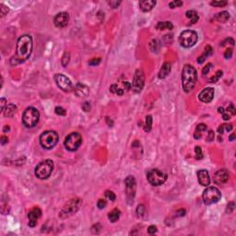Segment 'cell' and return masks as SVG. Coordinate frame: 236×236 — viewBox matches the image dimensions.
<instances>
[{
	"instance_id": "6da1fadb",
	"label": "cell",
	"mask_w": 236,
	"mask_h": 236,
	"mask_svg": "<svg viewBox=\"0 0 236 236\" xmlns=\"http://www.w3.org/2000/svg\"><path fill=\"white\" fill-rule=\"evenodd\" d=\"M32 38L29 35L25 34L20 36L17 42L15 55L10 59V64L12 66H17L28 60L32 55Z\"/></svg>"
},
{
	"instance_id": "7a4b0ae2",
	"label": "cell",
	"mask_w": 236,
	"mask_h": 236,
	"mask_svg": "<svg viewBox=\"0 0 236 236\" xmlns=\"http://www.w3.org/2000/svg\"><path fill=\"white\" fill-rule=\"evenodd\" d=\"M197 80V70L191 65H185L182 71V85L185 92L191 91Z\"/></svg>"
},
{
	"instance_id": "3957f363",
	"label": "cell",
	"mask_w": 236,
	"mask_h": 236,
	"mask_svg": "<svg viewBox=\"0 0 236 236\" xmlns=\"http://www.w3.org/2000/svg\"><path fill=\"white\" fill-rule=\"evenodd\" d=\"M53 169H54V162H53V161L45 160L37 164V166L35 167L34 173L37 178L44 180L50 177L53 172Z\"/></svg>"
},
{
	"instance_id": "277c9868",
	"label": "cell",
	"mask_w": 236,
	"mask_h": 236,
	"mask_svg": "<svg viewBox=\"0 0 236 236\" xmlns=\"http://www.w3.org/2000/svg\"><path fill=\"white\" fill-rule=\"evenodd\" d=\"M39 111L34 107H28L22 114V123L26 127L32 128L39 122Z\"/></svg>"
},
{
	"instance_id": "5b68a950",
	"label": "cell",
	"mask_w": 236,
	"mask_h": 236,
	"mask_svg": "<svg viewBox=\"0 0 236 236\" xmlns=\"http://www.w3.org/2000/svg\"><path fill=\"white\" fill-rule=\"evenodd\" d=\"M197 33L195 31H192V29H186V31L182 32L178 39L181 46L185 47V48H190V47L194 46L197 43Z\"/></svg>"
},
{
	"instance_id": "8992f818",
	"label": "cell",
	"mask_w": 236,
	"mask_h": 236,
	"mask_svg": "<svg viewBox=\"0 0 236 236\" xmlns=\"http://www.w3.org/2000/svg\"><path fill=\"white\" fill-rule=\"evenodd\" d=\"M58 134L55 131H45L40 136V144L44 149L51 150L53 149L58 142Z\"/></svg>"
},
{
	"instance_id": "52a82bcc",
	"label": "cell",
	"mask_w": 236,
	"mask_h": 236,
	"mask_svg": "<svg viewBox=\"0 0 236 236\" xmlns=\"http://www.w3.org/2000/svg\"><path fill=\"white\" fill-rule=\"evenodd\" d=\"M81 204H82V200L80 198H73L71 200H69V201L63 206L60 213H59V216H60L62 219H66V218L72 216L79 209Z\"/></svg>"
},
{
	"instance_id": "ba28073f",
	"label": "cell",
	"mask_w": 236,
	"mask_h": 236,
	"mask_svg": "<svg viewBox=\"0 0 236 236\" xmlns=\"http://www.w3.org/2000/svg\"><path fill=\"white\" fill-rule=\"evenodd\" d=\"M147 179L152 185H161L167 180V174L159 169H151L147 173Z\"/></svg>"
},
{
	"instance_id": "9c48e42d",
	"label": "cell",
	"mask_w": 236,
	"mask_h": 236,
	"mask_svg": "<svg viewBox=\"0 0 236 236\" xmlns=\"http://www.w3.org/2000/svg\"><path fill=\"white\" fill-rule=\"evenodd\" d=\"M82 143V137L79 133L72 132L67 136L64 140V145L69 151H76Z\"/></svg>"
},
{
	"instance_id": "30bf717a",
	"label": "cell",
	"mask_w": 236,
	"mask_h": 236,
	"mask_svg": "<svg viewBox=\"0 0 236 236\" xmlns=\"http://www.w3.org/2000/svg\"><path fill=\"white\" fill-rule=\"evenodd\" d=\"M203 201L206 205H211L217 203L221 197V193L217 187L209 186L206 187L202 195Z\"/></svg>"
},
{
	"instance_id": "8fae6325",
	"label": "cell",
	"mask_w": 236,
	"mask_h": 236,
	"mask_svg": "<svg viewBox=\"0 0 236 236\" xmlns=\"http://www.w3.org/2000/svg\"><path fill=\"white\" fill-rule=\"evenodd\" d=\"M54 79H55V81L56 85L63 91L70 92V91H72L74 90L71 80H70L67 76H65L63 74H55V77H54Z\"/></svg>"
},
{
	"instance_id": "7c38bea8",
	"label": "cell",
	"mask_w": 236,
	"mask_h": 236,
	"mask_svg": "<svg viewBox=\"0 0 236 236\" xmlns=\"http://www.w3.org/2000/svg\"><path fill=\"white\" fill-rule=\"evenodd\" d=\"M145 83V77L142 70L138 69L136 70L133 78V84H132V90L134 92L138 93L142 91Z\"/></svg>"
},
{
	"instance_id": "4fadbf2b",
	"label": "cell",
	"mask_w": 236,
	"mask_h": 236,
	"mask_svg": "<svg viewBox=\"0 0 236 236\" xmlns=\"http://www.w3.org/2000/svg\"><path fill=\"white\" fill-rule=\"evenodd\" d=\"M126 184V194L128 200H133L136 195V189H137V183H136L135 177L132 175L127 176L125 180Z\"/></svg>"
},
{
	"instance_id": "5bb4252c",
	"label": "cell",
	"mask_w": 236,
	"mask_h": 236,
	"mask_svg": "<svg viewBox=\"0 0 236 236\" xmlns=\"http://www.w3.org/2000/svg\"><path fill=\"white\" fill-rule=\"evenodd\" d=\"M214 98V88L209 87L206 88L204 90L198 94V99L199 101H201L202 103H210Z\"/></svg>"
},
{
	"instance_id": "9a60e30c",
	"label": "cell",
	"mask_w": 236,
	"mask_h": 236,
	"mask_svg": "<svg viewBox=\"0 0 236 236\" xmlns=\"http://www.w3.org/2000/svg\"><path fill=\"white\" fill-rule=\"evenodd\" d=\"M69 22V15L67 12H60L55 15L54 19V23L57 28L66 27Z\"/></svg>"
},
{
	"instance_id": "2e32d148",
	"label": "cell",
	"mask_w": 236,
	"mask_h": 236,
	"mask_svg": "<svg viewBox=\"0 0 236 236\" xmlns=\"http://www.w3.org/2000/svg\"><path fill=\"white\" fill-rule=\"evenodd\" d=\"M229 172L226 169H221L219 171H217L214 174V183H216L217 185H223L225 183L228 182L229 180Z\"/></svg>"
},
{
	"instance_id": "e0dca14e",
	"label": "cell",
	"mask_w": 236,
	"mask_h": 236,
	"mask_svg": "<svg viewBox=\"0 0 236 236\" xmlns=\"http://www.w3.org/2000/svg\"><path fill=\"white\" fill-rule=\"evenodd\" d=\"M42 216V211L39 208H34L32 210H31L28 214L29 218V227H35L37 225V221Z\"/></svg>"
},
{
	"instance_id": "ac0fdd59",
	"label": "cell",
	"mask_w": 236,
	"mask_h": 236,
	"mask_svg": "<svg viewBox=\"0 0 236 236\" xmlns=\"http://www.w3.org/2000/svg\"><path fill=\"white\" fill-rule=\"evenodd\" d=\"M197 179L199 184L203 186H209L210 184V177L206 170H200L197 172Z\"/></svg>"
},
{
	"instance_id": "d6986e66",
	"label": "cell",
	"mask_w": 236,
	"mask_h": 236,
	"mask_svg": "<svg viewBox=\"0 0 236 236\" xmlns=\"http://www.w3.org/2000/svg\"><path fill=\"white\" fill-rule=\"evenodd\" d=\"M74 92L78 97H86L88 96V92H90V90H88V88L86 85L78 83L74 88Z\"/></svg>"
},
{
	"instance_id": "ffe728a7",
	"label": "cell",
	"mask_w": 236,
	"mask_h": 236,
	"mask_svg": "<svg viewBox=\"0 0 236 236\" xmlns=\"http://www.w3.org/2000/svg\"><path fill=\"white\" fill-rule=\"evenodd\" d=\"M155 5L156 1L154 0H144V1L139 2V8L143 12H149L155 7Z\"/></svg>"
},
{
	"instance_id": "44dd1931",
	"label": "cell",
	"mask_w": 236,
	"mask_h": 236,
	"mask_svg": "<svg viewBox=\"0 0 236 236\" xmlns=\"http://www.w3.org/2000/svg\"><path fill=\"white\" fill-rule=\"evenodd\" d=\"M170 72H171V64L168 63V62H165L162 65L160 72H159V78H160V79H165L166 77H168Z\"/></svg>"
},
{
	"instance_id": "7402d4cb",
	"label": "cell",
	"mask_w": 236,
	"mask_h": 236,
	"mask_svg": "<svg viewBox=\"0 0 236 236\" xmlns=\"http://www.w3.org/2000/svg\"><path fill=\"white\" fill-rule=\"evenodd\" d=\"M16 111H17V106L13 103H8L6 106V108L3 112H4V115L6 117H12L16 114Z\"/></svg>"
},
{
	"instance_id": "603a6c76",
	"label": "cell",
	"mask_w": 236,
	"mask_h": 236,
	"mask_svg": "<svg viewBox=\"0 0 236 236\" xmlns=\"http://www.w3.org/2000/svg\"><path fill=\"white\" fill-rule=\"evenodd\" d=\"M156 29H160V31H163V29H169V31H171V29H173V25L170 21H160L157 23Z\"/></svg>"
},
{
	"instance_id": "cb8c5ba5",
	"label": "cell",
	"mask_w": 236,
	"mask_h": 236,
	"mask_svg": "<svg viewBox=\"0 0 236 236\" xmlns=\"http://www.w3.org/2000/svg\"><path fill=\"white\" fill-rule=\"evenodd\" d=\"M211 54H212V48L211 47L209 46V45H208L205 48V50H204V52H203V54H202V55L201 56H199L198 58H197V63L198 64H202L206 58H208L209 55H211Z\"/></svg>"
},
{
	"instance_id": "d4e9b609",
	"label": "cell",
	"mask_w": 236,
	"mask_h": 236,
	"mask_svg": "<svg viewBox=\"0 0 236 236\" xmlns=\"http://www.w3.org/2000/svg\"><path fill=\"white\" fill-rule=\"evenodd\" d=\"M206 130V126L205 125V124H199V125H197L196 130H195V133H194L195 138H197V139L200 138L202 136V132H204Z\"/></svg>"
},
{
	"instance_id": "484cf974",
	"label": "cell",
	"mask_w": 236,
	"mask_h": 236,
	"mask_svg": "<svg viewBox=\"0 0 236 236\" xmlns=\"http://www.w3.org/2000/svg\"><path fill=\"white\" fill-rule=\"evenodd\" d=\"M186 17L188 18V19H190V24H194V23H196L198 19H199V17L197 13V11H195V10H188L186 11V13H185Z\"/></svg>"
},
{
	"instance_id": "4316f807",
	"label": "cell",
	"mask_w": 236,
	"mask_h": 236,
	"mask_svg": "<svg viewBox=\"0 0 236 236\" xmlns=\"http://www.w3.org/2000/svg\"><path fill=\"white\" fill-rule=\"evenodd\" d=\"M120 213H121L120 210L117 209L112 210L111 212H109V214H108V219L110 220L111 222H115L120 218Z\"/></svg>"
},
{
	"instance_id": "83f0119b",
	"label": "cell",
	"mask_w": 236,
	"mask_h": 236,
	"mask_svg": "<svg viewBox=\"0 0 236 236\" xmlns=\"http://www.w3.org/2000/svg\"><path fill=\"white\" fill-rule=\"evenodd\" d=\"M216 19L219 22H226L230 19V14L227 11H221L216 15Z\"/></svg>"
},
{
	"instance_id": "f1b7e54d",
	"label": "cell",
	"mask_w": 236,
	"mask_h": 236,
	"mask_svg": "<svg viewBox=\"0 0 236 236\" xmlns=\"http://www.w3.org/2000/svg\"><path fill=\"white\" fill-rule=\"evenodd\" d=\"M151 126H152V117L151 115H147L146 121H145V126H144L145 131L150 132L151 130Z\"/></svg>"
},
{
	"instance_id": "f546056e",
	"label": "cell",
	"mask_w": 236,
	"mask_h": 236,
	"mask_svg": "<svg viewBox=\"0 0 236 236\" xmlns=\"http://www.w3.org/2000/svg\"><path fill=\"white\" fill-rule=\"evenodd\" d=\"M110 91H111V92L117 94L118 96H122L123 94H124V91L122 90V88H120L119 87H118L116 84L111 85V87H110Z\"/></svg>"
},
{
	"instance_id": "4dcf8cb0",
	"label": "cell",
	"mask_w": 236,
	"mask_h": 236,
	"mask_svg": "<svg viewBox=\"0 0 236 236\" xmlns=\"http://www.w3.org/2000/svg\"><path fill=\"white\" fill-rule=\"evenodd\" d=\"M221 76H222V71H221V70H218V71L216 72V74L209 79V82H212V83H214V82H217L218 80L221 79Z\"/></svg>"
},
{
	"instance_id": "1f68e13d",
	"label": "cell",
	"mask_w": 236,
	"mask_h": 236,
	"mask_svg": "<svg viewBox=\"0 0 236 236\" xmlns=\"http://www.w3.org/2000/svg\"><path fill=\"white\" fill-rule=\"evenodd\" d=\"M104 196H105L106 198H108L109 200H111V201H114L115 198H116V196L114 195V192H112V191H110V190L105 191Z\"/></svg>"
},
{
	"instance_id": "d6a6232c",
	"label": "cell",
	"mask_w": 236,
	"mask_h": 236,
	"mask_svg": "<svg viewBox=\"0 0 236 236\" xmlns=\"http://www.w3.org/2000/svg\"><path fill=\"white\" fill-rule=\"evenodd\" d=\"M195 151H196V159L197 160H200V159L203 158V152H202L201 147L197 146L196 148H195Z\"/></svg>"
},
{
	"instance_id": "836d02e7",
	"label": "cell",
	"mask_w": 236,
	"mask_h": 236,
	"mask_svg": "<svg viewBox=\"0 0 236 236\" xmlns=\"http://www.w3.org/2000/svg\"><path fill=\"white\" fill-rule=\"evenodd\" d=\"M0 11H1V17H4L9 12V8L4 4H0Z\"/></svg>"
},
{
	"instance_id": "e575fe53",
	"label": "cell",
	"mask_w": 236,
	"mask_h": 236,
	"mask_svg": "<svg viewBox=\"0 0 236 236\" xmlns=\"http://www.w3.org/2000/svg\"><path fill=\"white\" fill-rule=\"evenodd\" d=\"M106 206H107V201H106L105 199L101 198V199H99V200H98V202H97V206H98V208H99L100 209H104Z\"/></svg>"
},
{
	"instance_id": "d590c367",
	"label": "cell",
	"mask_w": 236,
	"mask_h": 236,
	"mask_svg": "<svg viewBox=\"0 0 236 236\" xmlns=\"http://www.w3.org/2000/svg\"><path fill=\"white\" fill-rule=\"evenodd\" d=\"M226 111H227L226 113H227L228 114H230V115H235V114H236L235 107H234V105H233L232 103H231V104H230V105L228 106V108H227Z\"/></svg>"
},
{
	"instance_id": "8d00e7d4",
	"label": "cell",
	"mask_w": 236,
	"mask_h": 236,
	"mask_svg": "<svg viewBox=\"0 0 236 236\" xmlns=\"http://www.w3.org/2000/svg\"><path fill=\"white\" fill-rule=\"evenodd\" d=\"M69 62V53L66 52L64 54V56L62 57V65L64 67H67V65Z\"/></svg>"
},
{
	"instance_id": "74e56055",
	"label": "cell",
	"mask_w": 236,
	"mask_h": 236,
	"mask_svg": "<svg viewBox=\"0 0 236 236\" xmlns=\"http://www.w3.org/2000/svg\"><path fill=\"white\" fill-rule=\"evenodd\" d=\"M182 5H183V2H182V1H179V0H174V1L170 2L169 7H170L171 8H174L181 7Z\"/></svg>"
},
{
	"instance_id": "f35d334b",
	"label": "cell",
	"mask_w": 236,
	"mask_h": 236,
	"mask_svg": "<svg viewBox=\"0 0 236 236\" xmlns=\"http://www.w3.org/2000/svg\"><path fill=\"white\" fill-rule=\"evenodd\" d=\"M55 111V114H58V115H66L67 114V111L65 110L64 108L60 107V106H56Z\"/></svg>"
},
{
	"instance_id": "ab89813d",
	"label": "cell",
	"mask_w": 236,
	"mask_h": 236,
	"mask_svg": "<svg viewBox=\"0 0 236 236\" xmlns=\"http://www.w3.org/2000/svg\"><path fill=\"white\" fill-rule=\"evenodd\" d=\"M227 4H228L227 1H212L210 3V5L213 6V7H224Z\"/></svg>"
},
{
	"instance_id": "60d3db41",
	"label": "cell",
	"mask_w": 236,
	"mask_h": 236,
	"mask_svg": "<svg viewBox=\"0 0 236 236\" xmlns=\"http://www.w3.org/2000/svg\"><path fill=\"white\" fill-rule=\"evenodd\" d=\"M137 214L138 217H142L145 214V206L143 205H139L137 209Z\"/></svg>"
},
{
	"instance_id": "b9f144b4",
	"label": "cell",
	"mask_w": 236,
	"mask_h": 236,
	"mask_svg": "<svg viewBox=\"0 0 236 236\" xmlns=\"http://www.w3.org/2000/svg\"><path fill=\"white\" fill-rule=\"evenodd\" d=\"M81 107H82V109H83L84 112H90L91 109V103H88V102H85V103H82Z\"/></svg>"
},
{
	"instance_id": "7bdbcfd3",
	"label": "cell",
	"mask_w": 236,
	"mask_h": 236,
	"mask_svg": "<svg viewBox=\"0 0 236 236\" xmlns=\"http://www.w3.org/2000/svg\"><path fill=\"white\" fill-rule=\"evenodd\" d=\"M211 67H212V64L211 63H209L208 65H206V66L203 68V70H202V74L205 76V75H206V74H209V70L211 69Z\"/></svg>"
},
{
	"instance_id": "ee69618b",
	"label": "cell",
	"mask_w": 236,
	"mask_h": 236,
	"mask_svg": "<svg viewBox=\"0 0 236 236\" xmlns=\"http://www.w3.org/2000/svg\"><path fill=\"white\" fill-rule=\"evenodd\" d=\"M100 63H101V58H94L88 62V65H90V66H97Z\"/></svg>"
},
{
	"instance_id": "f6af8a7d",
	"label": "cell",
	"mask_w": 236,
	"mask_h": 236,
	"mask_svg": "<svg viewBox=\"0 0 236 236\" xmlns=\"http://www.w3.org/2000/svg\"><path fill=\"white\" fill-rule=\"evenodd\" d=\"M234 203L233 202H230L227 206V209H226V212L227 213H232V212L233 211L234 209Z\"/></svg>"
},
{
	"instance_id": "bcb514c9",
	"label": "cell",
	"mask_w": 236,
	"mask_h": 236,
	"mask_svg": "<svg viewBox=\"0 0 236 236\" xmlns=\"http://www.w3.org/2000/svg\"><path fill=\"white\" fill-rule=\"evenodd\" d=\"M232 56V48H228L225 52V54H224V57L226 59H230Z\"/></svg>"
},
{
	"instance_id": "7dc6e473",
	"label": "cell",
	"mask_w": 236,
	"mask_h": 236,
	"mask_svg": "<svg viewBox=\"0 0 236 236\" xmlns=\"http://www.w3.org/2000/svg\"><path fill=\"white\" fill-rule=\"evenodd\" d=\"M0 104H1V111L3 112L6 108V106L8 105L7 100H6L5 98H1V100H0Z\"/></svg>"
},
{
	"instance_id": "c3c4849f",
	"label": "cell",
	"mask_w": 236,
	"mask_h": 236,
	"mask_svg": "<svg viewBox=\"0 0 236 236\" xmlns=\"http://www.w3.org/2000/svg\"><path fill=\"white\" fill-rule=\"evenodd\" d=\"M206 140L209 141V142H210V141L212 140H214V132L210 130L208 134V136H206Z\"/></svg>"
},
{
	"instance_id": "681fc988",
	"label": "cell",
	"mask_w": 236,
	"mask_h": 236,
	"mask_svg": "<svg viewBox=\"0 0 236 236\" xmlns=\"http://www.w3.org/2000/svg\"><path fill=\"white\" fill-rule=\"evenodd\" d=\"M156 232H157V228L154 225H151V226H150L149 228H148V233L153 234V233H155Z\"/></svg>"
},
{
	"instance_id": "f907efd6",
	"label": "cell",
	"mask_w": 236,
	"mask_h": 236,
	"mask_svg": "<svg viewBox=\"0 0 236 236\" xmlns=\"http://www.w3.org/2000/svg\"><path fill=\"white\" fill-rule=\"evenodd\" d=\"M120 1H111V2H109V5L111 6L112 8H116L118 6L120 5Z\"/></svg>"
},
{
	"instance_id": "816d5d0a",
	"label": "cell",
	"mask_w": 236,
	"mask_h": 236,
	"mask_svg": "<svg viewBox=\"0 0 236 236\" xmlns=\"http://www.w3.org/2000/svg\"><path fill=\"white\" fill-rule=\"evenodd\" d=\"M185 209H179V210H177L176 211V216L177 217H183V216H185Z\"/></svg>"
},
{
	"instance_id": "f5cc1de1",
	"label": "cell",
	"mask_w": 236,
	"mask_h": 236,
	"mask_svg": "<svg viewBox=\"0 0 236 236\" xmlns=\"http://www.w3.org/2000/svg\"><path fill=\"white\" fill-rule=\"evenodd\" d=\"M8 137H5V136H2V137H1V144H2V145H5L6 143H8Z\"/></svg>"
},
{
	"instance_id": "db71d44e",
	"label": "cell",
	"mask_w": 236,
	"mask_h": 236,
	"mask_svg": "<svg viewBox=\"0 0 236 236\" xmlns=\"http://www.w3.org/2000/svg\"><path fill=\"white\" fill-rule=\"evenodd\" d=\"M222 118H223V120L227 121V120H229V119H230V118H231V115L228 114L227 113H225V112H224V113L222 114Z\"/></svg>"
},
{
	"instance_id": "11a10c76",
	"label": "cell",
	"mask_w": 236,
	"mask_h": 236,
	"mask_svg": "<svg viewBox=\"0 0 236 236\" xmlns=\"http://www.w3.org/2000/svg\"><path fill=\"white\" fill-rule=\"evenodd\" d=\"M224 129H225L226 131H231L232 129V125H227V124H225L224 125Z\"/></svg>"
},
{
	"instance_id": "9f6ffc18",
	"label": "cell",
	"mask_w": 236,
	"mask_h": 236,
	"mask_svg": "<svg viewBox=\"0 0 236 236\" xmlns=\"http://www.w3.org/2000/svg\"><path fill=\"white\" fill-rule=\"evenodd\" d=\"M218 132H219L220 134H222L224 132V125H221L219 126V128H218Z\"/></svg>"
},
{
	"instance_id": "6f0895ef",
	"label": "cell",
	"mask_w": 236,
	"mask_h": 236,
	"mask_svg": "<svg viewBox=\"0 0 236 236\" xmlns=\"http://www.w3.org/2000/svg\"><path fill=\"white\" fill-rule=\"evenodd\" d=\"M234 138H235V134H234V133H232V135L229 137V140L233 141V140H234Z\"/></svg>"
},
{
	"instance_id": "680465c9",
	"label": "cell",
	"mask_w": 236,
	"mask_h": 236,
	"mask_svg": "<svg viewBox=\"0 0 236 236\" xmlns=\"http://www.w3.org/2000/svg\"><path fill=\"white\" fill-rule=\"evenodd\" d=\"M218 112H219L220 114H223V113H224V112H225V111H224L223 107H219V108H218Z\"/></svg>"
},
{
	"instance_id": "91938a15",
	"label": "cell",
	"mask_w": 236,
	"mask_h": 236,
	"mask_svg": "<svg viewBox=\"0 0 236 236\" xmlns=\"http://www.w3.org/2000/svg\"><path fill=\"white\" fill-rule=\"evenodd\" d=\"M7 130H8V131H9V130H10V128H9V126H5V127H4V129H3L4 133L7 132Z\"/></svg>"
},
{
	"instance_id": "94428289",
	"label": "cell",
	"mask_w": 236,
	"mask_h": 236,
	"mask_svg": "<svg viewBox=\"0 0 236 236\" xmlns=\"http://www.w3.org/2000/svg\"><path fill=\"white\" fill-rule=\"evenodd\" d=\"M106 120L109 121V117H106ZM109 122H110V121H109ZM109 126H113V122H112V121H111V124L109 123Z\"/></svg>"
}]
</instances>
